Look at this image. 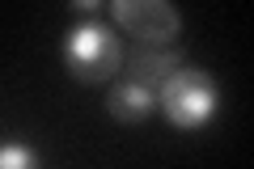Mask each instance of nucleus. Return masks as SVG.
<instances>
[{"label":"nucleus","instance_id":"1","mask_svg":"<svg viewBox=\"0 0 254 169\" xmlns=\"http://www.w3.org/2000/svg\"><path fill=\"white\" fill-rule=\"evenodd\" d=\"M64 68L68 76H76L81 85H102V80H115L123 72V38L110 21L102 17H85L76 21L68 34H64Z\"/></svg>","mask_w":254,"mask_h":169},{"label":"nucleus","instance_id":"2","mask_svg":"<svg viewBox=\"0 0 254 169\" xmlns=\"http://www.w3.org/2000/svg\"><path fill=\"white\" fill-rule=\"evenodd\" d=\"M157 110L165 123L178 131H203L220 110V85L203 68H178L161 89H157Z\"/></svg>","mask_w":254,"mask_h":169},{"label":"nucleus","instance_id":"3","mask_svg":"<svg viewBox=\"0 0 254 169\" xmlns=\"http://www.w3.org/2000/svg\"><path fill=\"white\" fill-rule=\"evenodd\" d=\"M110 21L119 34L136 38V47H174L182 34V13L170 0H115Z\"/></svg>","mask_w":254,"mask_h":169},{"label":"nucleus","instance_id":"4","mask_svg":"<svg viewBox=\"0 0 254 169\" xmlns=\"http://www.w3.org/2000/svg\"><path fill=\"white\" fill-rule=\"evenodd\" d=\"M123 68H127L123 76L140 80V85H148L157 93L178 68H187V55L178 47H136L131 55H123Z\"/></svg>","mask_w":254,"mask_h":169},{"label":"nucleus","instance_id":"5","mask_svg":"<svg viewBox=\"0 0 254 169\" xmlns=\"http://www.w3.org/2000/svg\"><path fill=\"white\" fill-rule=\"evenodd\" d=\"M106 110L119 123H144L157 110V93L148 85H140V80H131V76H119L106 93Z\"/></svg>","mask_w":254,"mask_h":169},{"label":"nucleus","instance_id":"6","mask_svg":"<svg viewBox=\"0 0 254 169\" xmlns=\"http://www.w3.org/2000/svg\"><path fill=\"white\" fill-rule=\"evenodd\" d=\"M0 169H43V157H38L34 144L4 140L0 144Z\"/></svg>","mask_w":254,"mask_h":169}]
</instances>
